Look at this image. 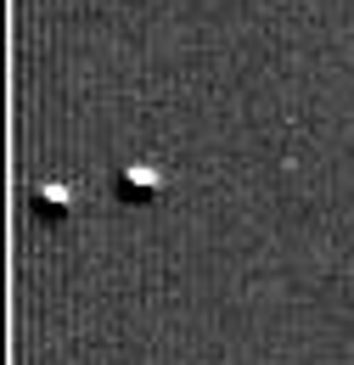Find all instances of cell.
Instances as JSON below:
<instances>
[{"label":"cell","instance_id":"2","mask_svg":"<svg viewBox=\"0 0 354 365\" xmlns=\"http://www.w3.org/2000/svg\"><path fill=\"white\" fill-rule=\"evenodd\" d=\"M68 208H74V191H68V185H40V191H34V214H40V220L68 214Z\"/></svg>","mask_w":354,"mask_h":365},{"label":"cell","instance_id":"1","mask_svg":"<svg viewBox=\"0 0 354 365\" xmlns=\"http://www.w3.org/2000/svg\"><path fill=\"white\" fill-rule=\"evenodd\" d=\"M158 191H163V175H158L152 163H130V169L118 175V197H124V202H152Z\"/></svg>","mask_w":354,"mask_h":365}]
</instances>
